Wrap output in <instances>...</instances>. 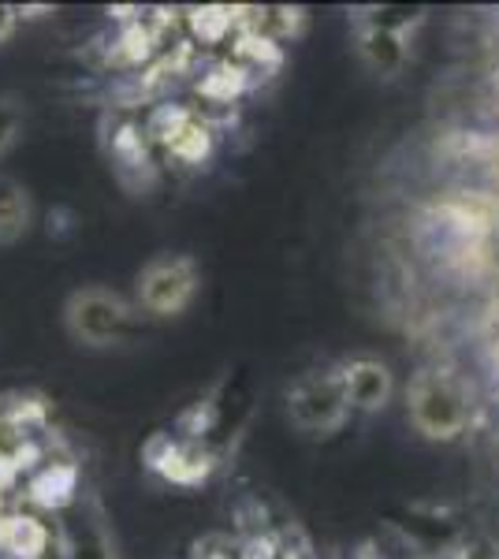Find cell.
<instances>
[{
    "instance_id": "6da1fadb",
    "label": "cell",
    "mask_w": 499,
    "mask_h": 559,
    "mask_svg": "<svg viewBox=\"0 0 499 559\" xmlns=\"http://www.w3.org/2000/svg\"><path fill=\"white\" fill-rule=\"evenodd\" d=\"M127 324H131V306L123 302V295L108 292V287H79L63 302V329L83 347L97 350L120 344Z\"/></svg>"
},
{
    "instance_id": "7a4b0ae2",
    "label": "cell",
    "mask_w": 499,
    "mask_h": 559,
    "mask_svg": "<svg viewBox=\"0 0 499 559\" xmlns=\"http://www.w3.org/2000/svg\"><path fill=\"white\" fill-rule=\"evenodd\" d=\"M287 414L302 432H317V437H329L347 421L351 403H347V388L343 377L332 369H313L302 373L287 392Z\"/></svg>"
},
{
    "instance_id": "3957f363",
    "label": "cell",
    "mask_w": 499,
    "mask_h": 559,
    "mask_svg": "<svg viewBox=\"0 0 499 559\" xmlns=\"http://www.w3.org/2000/svg\"><path fill=\"white\" fill-rule=\"evenodd\" d=\"M198 276L194 258L187 254H161L139 273V306L153 318H179L198 299Z\"/></svg>"
},
{
    "instance_id": "277c9868",
    "label": "cell",
    "mask_w": 499,
    "mask_h": 559,
    "mask_svg": "<svg viewBox=\"0 0 499 559\" xmlns=\"http://www.w3.org/2000/svg\"><path fill=\"white\" fill-rule=\"evenodd\" d=\"M411 414L425 437H455L462 418H466V403L448 377L421 373L411 384Z\"/></svg>"
},
{
    "instance_id": "5b68a950",
    "label": "cell",
    "mask_w": 499,
    "mask_h": 559,
    "mask_svg": "<svg viewBox=\"0 0 499 559\" xmlns=\"http://www.w3.org/2000/svg\"><path fill=\"white\" fill-rule=\"evenodd\" d=\"M142 459L153 474H161L171 485H202L213 474V452L202 440H176L168 432H153L150 444L142 448Z\"/></svg>"
},
{
    "instance_id": "8992f818",
    "label": "cell",
    "mask_w": 499,
    "mask_h": 559,
    "mask_svg": "<svg viewBox=\"0 0 499 559\" xmlns=\"http://www.w3.org/2000/svg\"><path fill=\"white\" fill-rule=\"evenodd\" d=\"M343 377V388H347V403L351 411H361V414H377L388 407L395 392V381H392V369L377 358H354L340 369Z\"/></svg>"
},
{
    "instance_id": "52a82bcc",
    "label": "cell",
    "mask_w": 499,
    "mask_h": 559,
    "mask_svg": "<svg viewBox=\"0 0 499 559\" xmlns=\"http://www.w3.org/2000/svg\"><path fill=\"white\" fill-rule=\"evenodd\" d=\"M52 530L41 519L12 511V515H0V552L8 559H41L52 545Z\"/></svg>"
},
{
    "instance_id": "ba28073f",
    "label": "cell",
    "mask_w": 499,
    "mask_h": 559,
    "mask_svg": "<svg viewBox=\"0 0 499 559\" xmlns=\"http://www.w3.org/2000/svg\"><path fill=\"white\" fill-rule=\"evenodd\" d=\"M79 496V471L71 463H45L26 485V500L38 503L45 511L71 508Z\"/></svg>"
},
{
    "instance_id": "9c48e42d",
    "label": "cell",
    "mask_w": 499,
    "mask_h": 559,
    "mask_svg": "<svg viewBox=\"0 0 499 559\" xmlns=\"http://www.w3.org/2000/svg\"><path fill=\"white\" fill-rule=\"evenodd\" d=\"M34 224V202L15 179L0 176V247H15Z\"/></svg>"
},
{
    "instance_id": "30bf717a",
    "label": "cell",
    "mask_w": 499,
    "mask_h": 559,
    "mask_svg": "<svg viewBox=\"0 0 499 559\" xmlns=\"http://www.w3.org/2000/svg\"><path fill=\"white\" fill-rule=\"evenodd\" d=\"M358 52L369 68L380 71V75H395V71L406 64V41H403V34H395V31L366 26L358 38Z\"/></svg>"
},
{
    "instance_id": "8fae6325",
    "label": "cell",
    "mask_w": 499,
    "mask_h": 559,
    "mask_svg": "<svg viewBox=\"0 0 499 559\" xmlns=\"http://www.w3.org/2000/svg\"><path fill=\"white\" fill-rule=\"evenodd\" d=\"M60 537H63V552H68V559H116L112 537L105 534L102 522H90L86 515L68 522Z\"/></svg>"
},
{
    "instance_id": "7c38bea8",
    "label": "cell",
    "mask_w": 499,
    "mask_h": 559,
    "mask_svg": "<svg viewBox=\"0 0 499 559\" xmlns=\"http://www.w3.org/2000/svg\"><path fill=\"white\" fill-rule=\"evenodd\" d=\"M112 165L120 168V176L127 179V173H153V160H150V139L142 128H134V123H120V128L112 131Z\"/></svg>"
},
{
    "instance_id": "4fadbf2b",
    "label": "cell",
    "mask_w": 499,
    "mask_h": 559,
    "mask_svg": "<svg viewBox=\"0 0 499 559\" xmlns=\"http://www.w3.org/2000/svg\"><path fill=\"white\" fill-rule=\"evenodd\" d=\"M247 86H250V75L239 64H231V60H224V64H216L213 71H205V75L198 79V94L213 105H231L235 97H242Z\"/></svg>"
},
{
    "instance_id": "5bb4252c",
    "label": "cell",
    "mask_w": 499,
    "mask_h": 559,
    "mask_svg": "<svg viewBox=\"0 0 499 559\" xmlns=\"http://www.w3.org/2000/svg\"><path fill=\"white\" fill-rule=\"evenodd\" d=\"M187 26L202 45H221L239 26V12H231V8H194L187 15Z\"/></svg>"
},
{
    "instance_id": "9a60e30c",
    "label": "cell",
    "mask_w": 499,
    "mask_h": 559,
    "mask_svg": "<svg viewBox=\"0 0 499 559\" xmlns=\"http://www.w3.org/2000/svg\"><path fill=\"white\" fill-rule=\"evenodd\" d=\"M168 153L176 160H183V165H202V160H209V153H213V131L194 116V120L168 142Z\"/></svg>"
},
{
    "instance_id": "2e32d148",
    "label": "cell",
    "mask_w": 499,
    "mask_h": 559,
    "mask_svg": "<svg viewBox=\"0 0 499 559\" xmlns=\"http://www.w3.org/2000/svg\"><path fill=\"white\" fill-rule=\"evenodd\" d=\"M190 120H194V112L183 108V105H157L150 112V120H146V128H142V131H146L150 142H157V146L168 150V142L176 139V134L183 131Z\"/></svg>"
},
{
    "instance_id": "e0dca14e",
    "label": "cell",
    "mask_w": 499,
    "mask_h": 559,
    "mask_svg": "<svg viewBox=\"0 0 499 559\" xmlns=\"http://www.w3.org/2000/svg\"><path fill=\"white\" fill-rule=\"evenodd\" d=\"M20 128H23L20 108H15L12 102H0V157L20 142Z\"/></svg>"
},
{
    "instance_id": "ac0fdd59",
    "label": "cell",
    "mask_w": 499,
    "mask_h": 559,
    "mask_svg": "<svg viewBox=\"0 0 499 559\" xmlns=\"http://www.w3.org/2000/svg\"><path fill=\"white\" fill-rule=\"evenodd\" d=\"M190 559H239V548L231 545L228 537H202L194 540V556Z\"/></svg>"
},
{
    "instance_id": "d6986e66",
    "label": "cell",
    "mask_w": 499,
    "mask_h": 559,
    "mask_svg": "<svg viewBox=\"0 0 499 559\" xmlns=\"http://www.w3.org/2000/svg\"><path fill=\"white\" fill-rule=\"evenodd\" d=\"M280 556L284 552H280V545L269 534H250L239 545V559H280Z\"/></svg>"
},
{
    "instance_id": "ffe728a7",
    "label": "cell",
    "mask_w": 499,
    "mask_h": 559,
    "mask_svg": "<svg viewBox=\"0 0 499 559\" xmlns=\"http://www.w3.org/2000/svg\"><path fill=\"white\" fill-rule=\"evenodd\" d=\"M15 23H20V12H15L12 4H0V45H4V41H12Z\"/></svg>"
}]
</instances>
